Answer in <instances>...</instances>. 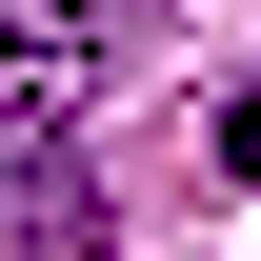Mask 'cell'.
I'll use <instances>...</instances> for the list:
<instances>
[{"label": "cell", "mask_w": 261, "mask_h": 261, "mask_svg": "<svg viewBox=\"0 0 261 261\" xmlns=\"http://www.w3.org/2000/svg\"><path fill=\"white\" fill-rule=\"evenodd\" d=\"M0 181H61V141H0Z\"/></svg>", "instance_id": "obj_3"}, {"label": "cell", "mask_w": 261, "mask_h": 261, "mask_svg": "<svg viewBox=\"0 0 261 261\" xmlns=\"http://www.w3.org/2000/svg\"><path fill=\"white\" fill-rule=\"evenodd\" d=\"M121 40H141V0H0V141H61Z\"/></svg>", "instance_id": "obj_1"}, {"label": "cell", "mask_w": 261, "mask_h": 261, "mask_svg": "<svg viewBox=\"0 0 261 261\" xmlns=\"http://www.w3.org/2000/svg\"><path fill=\"white\" fill-rule=\"evenodd\" d=\"M221 161H241V181H261V81H241V100H221Z\"/></svg>", "instance_id": "obj_2"}]
</instances>
